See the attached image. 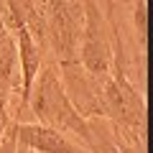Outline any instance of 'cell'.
I'll list each match as a JSON object with an SVG mask.
<instances>
[{"label":"cell","mask_w":153,"mask_h":153,"mask_svg":"<svg viewBox=\"0 0 153 153\" xmlns=\"http://www.w3.org/2000/svg\"><path fill=\"white\" fill-rule=\"evenodd\" d=\"M13 130H16L18 146L31 153H87L82 146H76L64 133L51 130V128L38 125V123H16L13 120Z\"/></svg>","instance_id":"cell-3"},{"label":"cell","mask_w":153,"mask_h":153,"mask_svg":"<svg viewBox=\"0 0 153 153\" xmlns=\"http://www.w3.org/2000/svg\"><path fill=\"white\" fill-rule=\"evenodd\" d=\"M26 107L38 117V125H46L51 130L64 133L66 138H74L76 146H82L89 153V143H92V128L89 120L76 112L71 105L69 94H66L64 84L59 76V66L46 64L38 69L33 87L28 92Z\"/></svg>","instance_id":"cell-1"},{"label":"cell","mask_w":153,"mask_h":153,"mask_svg":"<svg viewBox=\"0 0 153 153\" xmlns=\"http://www.w3.org/2000/svg\"><path fill=\"white\" fill-rule=\"evenodd\" d=\"M133 31L140 49L146 51V0H133Z\"/></svg>","instance_id":"cell-5"},{"label":"cell","mask_w":153,"mask_h":153,"mask_svg":"<svg viewBox=\"0 0 153 153\" xmlns=\"http://www.w3.org/2000/svg\"><path fill=\"white\" fill-rule=\"evenodd\" d=\"M117 23L110 21L97 0H82V33L76 44V61L92 79L105 84L112 71Z\"/></svg>","instance_id":"cell-2"},{"label":"cell","mask_w":153,"mask_h":153,"mask_svg":"<svg viewBox=\"0 0 153 153\" xmlns=\"http://www.w3.org/2000/svg\"><path fill=\"white\" fill-rule=\"evenodd\" d=\"M13 94H16V89L0 84V140H3V135L8 133V128L13 123V117H10V97Z\"/></svg>","instance_id":"cell-4"},{"label":"cell","mask_w":153,"mask_h":153,"mask_svg":"<svg viewBox=\"0 0 153 153\" xmlns=\"http://www.w3.org/2000/svg\"><path fill=\"white\" fill-rule=\"evenodd\" d=\"M44 16L51 13H66V10H82V0H41Z\"/></svg>","instance_id":"cell-6"}]
</instances>
